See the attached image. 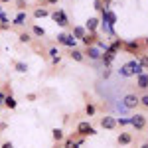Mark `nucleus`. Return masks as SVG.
<instances>
[{
  "label": "nucleus",
  "mask_w": 148,
  "mask_h": 148,
  "mask_svg": "<svg viewBox=\"0 0 148 148\" xmlns=\"http://www.w3.org/2000/svg\"><path fill=\"white\" fill-rule=\"evenodd\" d=\"M128 121H130V125L134 126L136 130H144V128L148 126V116H146V114H142V113H136L134 116H130Z\"/></svg>",
  "instance_id": "20e7f679"
},
{
  "label": "nucleus",
  "mask_w": 148,
  "mask_h": 148,
  "mask_svg": "<svg viewBox=\"0 0 148 148\" xmlns=\"http://www.w3.org/2000/svg\"><path fill=\"white\" fill-rule=\"evenodd\" d=\"M85 34H87V30H85V28H81V26H75V28H73V38H77V40H83V38H85Z\"/></svg>",
  "instance_id": "2eb2a0df"
},
{
  "label": "nucleus",
  "mask_w": 148,
  "mask_h": 148,
  "mask_svg": "<svg viewBox=\"0 0 148 148\" xmlns=\"http://www.w3.org/2000/svg\"><path fill=\"white\" fill-rule=\"evenodd\" d=\"M49 57H51V59L59 57V49H57V47H51V49H49Z\"/></svg>",
  "instance_id": "bb28decb"
},
{
  "label": "nucleus",
  "mask_w": 148,
  "mask_h": 148,
  "mask_svg": "<svg viewBox=\"0 0 148 148\" xmlns=\"http://www.w3.org/2000/svg\"><path fill=\"white\" fill-rule=\"evenodd\" d=\"M123 105H125V109H128V111H134L136 107H140V95H136V93H126L125 97H123Z\"/></svg>",
  "instance_id": "7ed1b4c3"
},
{
  "label": "nucleus",
  "mask_w": 148,
  "mask_h": 148,
  "mask_svg": "<svg viewBox=\"0 0 148 148\" xmlns=\"http://www.w3.org/2000/svg\"><path fill=\"white\" fill-rule=\"evenodd\" d=\"M140 107H142V109H146V111H148V91L140 95Z\"/></svg>",
  "instance_id": "393cba45"
},
{
  "label": "nucleus",
  "mask_w": 148,
  "mask_h": 148,
  "mask_svg": "<svg viewBox=\"0 0 148 148\" xmlns=\"http://www.w3.org/2000/svg\"><path fill=\"white\" fill-rule=\"evenodd\" d=\"M85 56L89 57V59H101V51H99V49H97V47L95 46H89L87 47V51H85Z\"/></svg>",
  "instance_id": "ddd939ff"
},
{
  "label": "nucleus",
  "mask_w": 148,
  "mask_h": 148,
  "mask_svg": "<svg viewBox=\"0 0 148 148\" xmlns=\"http://www.w3.org/2000/svg\"><path fill=\"white\" fill-rule=\"evenodd\" d=\"M16 8H18L20 12H24L26 8H28V2H26V0H16Z\"/></svg>",
  "instance_id": "a878e982"
},
{
  "label": "nucleus",
  "mask_w": 148,
  "mask_h": 148,
  "mask_svg": "<svg viewBox=\"0 0 148 148\" xmlns=\"http://www.w3.org/2000/svg\"><path fill=\"white\" fill-rule=\"evenodd\" d=\"M138 148H148V140H146V142H142V144H140Z\"/></svg>",
  "instance_id": "f704fd0d"
},
{
  "label": "nucleus",
  "mask_w": 148,
  "mask_h": 148,
  "mask_svg": "<svg viewBox=\"0 0 148 148\" xmlns=\"http://www.w3.org/2000/svg\"><path fill=\"white\" fill-rule=\"evenodd\" d=\"M4 107H6V109H10V111H14V109L18 107V103H16V99H14V95H12V93L6 95V99H4Z\"/></svg>",
  "instance_id": "4468645a"
},
{
  "label": "nucleus",
  "mask_w": 148,
  "mask_h": 148,
  "mask_svg": "<svg viewBox=\"0 0 148 148\" xmlns=\"http://www.w3.org/2000/svg\"><path fill=\"white\" fill-rule=\"evenodd\" d=\"M51 138H53L56 144H61V142L65 140V132H63V128H53V130H51Z\"/></svg>",
  "instance_id": "9b49d317"
},
{
  "label": "nucleus",
  "mask_w": 148,
  "mask_h": 148,
  "mask_svg": "<svg viewBox=\"0 0 148 148\" xmlns=\"http://www.w3.org/2000/svg\"><path fill=\"white\" fill-rule=\"evenodd\" d=\"M75 134L81 136V138H85V136L97 134V130H95V126H93L89 121H81V123H77V126H75Z\"/></svg>",
  "instance_id": "f03ea898"
},
{
  "label": "nucleus",
  "mask_w": 148,
  "mask_h": 148,
  "mask_svg": "<svg viewBox=\"0 0 148 148\" xmlns=\"http://www.w3.org/2000/svg\"><path fill=\"white\" fill-rule=\"evenodd\" d=\"M8 28H10V26H8L6 22H0V30H8Z\"/></svg>",
  "instance_id": "2f4dec72"
},
{
  "label": "nucleus",
  "mask_w": 148,
  "mask_h": 148,
  "mask_svg": "<svg viewBox=\"0 0 148 148\" xmlns=\"http://www.w3.org/2000/svg\"><path fill=\"white\" fill-rule=\"evenodd\" d=\"M81 42H83L87 47H89V46H95V44L99 42V40H97V32H87V34H85V38H83Z\"/></svg>",
  "instance_id": "1a4fd4ad"
},
{
  "label": "nucleus",
  "mask_w": 148,
  "mask_h": 148,
  "mask_svg": "<svg viewBox=\"0 0 148 148\" xmlns=\"http://www.w3.org/2000/svg\"><path fill=\"white\" fill-rule=\"evenodd\" d=\"M132 140H134V134H132V132L121 130L119 136H116V144H119V146H128V144H132Z\"/></svg>",
  "instance_id": "39448f33"
},
{
  "label": "nucleus",
  "mask_w": 148,
  "mask_h": 148,
  "mask_svg": "<svg viewBox=\"0 0 148 148\" xmlns=\"http://www.w3.org/2000/svg\"><path fill=\"white\" fill-rule=\"evenodd\" d=\"M0 148H14V144H12V140H4V142L0 144Z\"/></svg>",
  "instance_id": "c85d7f7f"
},
{
  "label": "nucleus",
  "mask_w": 148,
  "mask_h": 148,
  "mask_svg": "<svg viewBox=\"0 0 148 148\" xmlns=\"http://www.w3.org/2000/svg\"><path fill=\"white\" fill-rule=\"evenodd\" d=\"M49 16H51V20L57 22L61 28H65V26L69 24V20H67V16H65V12H63V10H53V12H49Z\"/></svg>",
  "instance_id": "0eeeda50"
},
{
  "label": "nucleus",
  "mask_w": 148,
  "mask_h": 148,
  "mask_svg": "<svg viewBox=\"0 0 148 148\" xmlns=\"http://www.w3.org/2000/svg\"><path fill=\"white\" fill-rule=\"evenodd\" d=\"M142 69L144 67L138 63V59H130V61H126V63L121 65L119 73H121L123 77H136V75H140V73H144Z\"/></svg>",
  "instance_id": "f257e3e1"
},
{
  "label": "nucleus",
  "mask_w": 148,
  "mask_h": 148,
  "mask_svg": "<svg viewBox=\"0 0 148 148\" xmlns=\"http://www.w3.org/2000/svg\"><path fill=\"white\" fill-rule=\"evenodd\" d=\"M46 16H49L47 8H36L34 10V18H46Z\"/></svg>",
  "instance_id": "f3484780"
},
{
  "label": "nucleus",
  "mask_w": 148,
  "mask_h": 148,
  "mask_svg": "<svg viewBox=\"0 0 148 148\" xmlns=\"http://www.w3.org/2000/svg\"><path fill=\"white\" fill-rule=\"evenodd\" d=\"M65 40H67V34H59V36H57V44L65 46Z\"/></svg>",
  "instance_id": "cd10ccee"
},
{
  "label": "nucleus",
  "mask_w": 148,
  "mask_h": 148,
  "mask_svg": "<svg viewBox=\"0 0 148 148\" xmlns=\"http://www.w3.org/2000/svg\"><path fill=\"white\" fill-rule=\"evenodd\" d=\"M44 2H46V4H49V6H51V4H57V2H59V0H44Z\"/></svg>",
  "instance_id": "473e14b6"
},
{
  "label": "nucleus",
  "mask_w": 148,
  "mask_h": 148,
  "mask_svg": "<svg viewBox=\"0 0 148 148\" xmlns=\"http://www.w3.org/2000/svg\"><path fill=\"white\" fill-rule=\"evenodd\" d=\"M126 49H128V51H132V53L136 51V56H138V49H140V44H138V42H128V44H126Z\"/></svg>",
  "instance_id": "aec40b11"
},
{
  "label": "nucleus",
  "mask_w": 148,
  "mask_h": 148,
  "mask_svg": "<svg viewBox=\"0 0 148 148\" xmlns=\"http://www.w3.org/2000/svg\"><path fill=\"white\" fill-rule=\"evenodd\" d=\"M136 59H138V63H140L144 69H148V56H146V53H140Z\"/></svg>",
  "instance_id": "4be33fe9"
},
{
  "label": "nucleus",
  "mask_w": 148,
  "mask_h": 148,
  "mask_svg": "<svg viewBox=\"0 0 148 148\" xmlns=\"http://www.w3.org/2000/svg\"><path fill=\"white\" fill-rule=\"evenodd\" d=\"M36 99H38V95H36V93H28V95H26V101H36Z\"/></svg>",
  "instance_id": "c756f323"
},
{
  "label": "nucleus",
  "mask_w": 148,
  "mask_h": 148,
  "mask_svg": "<svg viewBox=\"0 0 148 148\" xmlns=\"http://www.w3.org/2000/svg\"><path fill=\"white\" fill-rule=\"evenodd\" d=\"M144 44H146V46H148V38H146V40H144Z\"/></svg>",
  "instance_id": "e433bc0d"
},
{
  "label": "nucleus",
  "mask_w": 148,
  "mask_h": 148,
  "mask_svg": "<svg viewBox=\"0 0 148 148\" xmlns=\"http://www.w3.org/2000/svg\"><path fill=\"white\" fill-rule=\"evenodd\" d=\"M14 67H16V71H20V73H26L28 71V65L22 63V61H14Z\"/></svg>",
  "instance_id": "5701e85b"
},
{
  "label": "nucleus",
  "mask_w": 148,
  "mask_h": 148,
  "mask_svg": "<svg viewBox=\"0 0 148 148\" xmlns=\"http://www.w3.org/2000/svg\"><path fill=\"white\" fill-rule=\"evenodd\" d=\"M97 28H99V18H95V16L85 22V30L87 32H97Z\"/></svg>",
  "instance_id": "f8f14e48"
},
{
  "label": "nucleus",
  "mask_w": 148,
  "mask_h": 148,
  "mask_svg": "<svg viewBox=\"0 0 148 148\" xmlns=\"http://www.w3.org/2000/svg\"><path fill=\"white\" fill-rule=\"evenodd\" d=\"M6 126H8L6 123H0V130H6Z\"/></svg>",
  "instance_id": "72a5a7b5"
},
{
  "label": "nucleus",
  "mask_w": 148,
  "mask_h": 148,
  "mask_svg": "<svg viewBox=\"0 0 148 148\" xmlns=\"http://www.w3.org/2000/svg\"><path fill=\"white\" fill-rule=\"evenodd\" d=\"M24 24H26V14L20 12V14L16 16V20H14V26H24Z\"/></svg>",
  "instance_id": "412c9836"
},
{
  "label": "nucleus",
  "mask_w": 148,
  "mask_h": 148,
  "mask_svg": "<svg viewBox=\"0 0 148 148\" xmlns=\"http://www.w3.org/2000/svg\"><path fill=\"white\" fill-rule=\"evenodd\" d=\"M32 34H34L36 38H44V36H46V30H44L42 26H38V24H34V26H32Z\"/></svg>",
  "instance_id": "dca6fc26"
},
{
  "label": "nucleus",
  "mask_w": 148,
  "mask_h": 148,
  "mask_svg": "<svg viewBox=\"0 0 148 148\" xmlns=\"http://www.w3.org/2000/svg\"><path fill=\"white\" fill-rule=\"evenodd\" d=\"M8 2H12V0H0V4H8Z\"/></svg>",
  "instance_id": "c9c22d12"
},
{
  "label": "nucleus",
  "mask_w": 148,
  "mask_h": 148,
  "mask_svg": "<svg viewBox=\"0 0 148 148\" xmlns=\"http://www.w3.org/2000/svg\"><path fill=\"white\" fill-rule=\"evenodd\" d=\"M69 57H71L73 61H77V63H83V61H85V53H83L81 49H75V47L69 49Z\"/></svg>",
  "instance_id": "9d476101"
},
{
  "label": "nucleus",
  "mask_w": 148,
  "mask_h": 148,
  "mask_svg": "<svg viewBox=\"0 0 148 148\" xmlns=\"http://www.w3.org/2000/svg\"><path fill=\"white\" fill-rule=\"evenodd\" d=\"M136 87L140 89V91H148V73H140V75H136Z\"/></svg>",
  "instance_id": "6e6552de"
},
{
  "label": "nucleus",
  "mask_w": 148,
  "mask_h": 148,
  "mask_svg": "<svg viewBox=\"0 0 148 148\" xmlns=\"http://www.w3.org/2000/svg\"><path fill=\"white\" fill-rule=\"evenodd\" d=\"M18 40H20L22 44H32V34H28V32H20Z\"/></svg>",
  "instance_id": "a211bd4d"
},
{
  "label": "nucleus",
  "mask_w": 148,
  "mask_h": 148,
  "mask_svg": "<svg viewBox=\"0 0 148 148\" xmlns=\"http://www.w3.org/2000/svg\"><path fill=\"white\" fill-rule=\"evenodd\" d=\"M95 113H97V107H95L93 103H87V105H85V114H87V116H93Z\"/></svg>",
  "instance_id": "6ab92c4d"
},
{
  "label": "nucleus",
  "mask_w": 148,
  "mask_h": 148,
  "mask_svg": "<svg viewBox=\"0 0 148 148\" xmlns=\"http://www.w3.org/2000/svg\"><path fill=\"white\" fill-rule=\"evenodd\" d=\"M63 148H77V142L69 136V138H65V140H63Z\"/></svg>",
  "instance_id": "b1692460"
},
{
  "label": "nucleus",
  "mask_w": 148,
  "mask_h": 148,
  "mask_svg": "<svg viewBox=\"0 0 148 148\" xmlns=\"http://www.w3.org/2000/svg\"><path fill=\"white\" fill-rule=\"evenodd\" d=\"M95 8H97V10H103V4H101V0H97V2H95Z\"/></svg>",
  "instance_id": "7c9ffc66"
},
{
  "label": "nucleus",
  "mask_w": 148,
  "mask_h": 148,
  "mask_svg": "<svg viewBox=\"0 0 148 148\" xmlns=\"http://www.w3.org/2000/svg\"><path fill=\"white\" fill-rule=\"evenodd\" d=\"M99 125H101V128H105V130H114V128L119 126V125H116V119H114V116H111V114L101 116Z\"/></svg>",
  "instance_id": "423d86ee"
}]
</instances>
